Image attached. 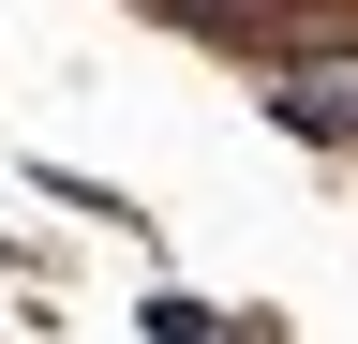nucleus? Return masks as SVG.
Instances as JSON below:
<instances>
[{
    "mask_svg": "<svg viewBox=\"0 0 358 344\" xmlns=\"http://www.w3.org/2000/svg\"><path fill=\"white\" fill-rule=\"evenodd\" d=\"M134 329H150V344H224V315H209L194 284H150V299H134Z\"/></svg>",
    "mask_w": 358,
    "mask_h": 344,
    "instance_id": "nucleus-3",
    "label": "nucleus"
},
{
    "mask_svg": "<svg viewBox=\"0 0 358 344\" xmlns=\"http://www.w3.org/2000/svg\"><path fill=\"white\" fill-rule=\"evenodd\" d=\"M0 270H15V225H0Z\"/></svg>",
    "mask_w": 358,
    "mask_h": 344,
    "instance_id": "nucleus-4",
    "label": "nucleus"
},
{
    "mask_svg": "<svg viewBox=\"0 0 358 344\" xmlns=\"http://www.w3.org/2000/svg\"><path fill=\"white\" fill-rule=\"evenodd\" d=\"M30 195H60V209H90V225H150L120 180H90V165H30Z\"/></svg>",
    "mask_w": 358,
    "mask_h": 344,
    "instance_id": "nucleus-2",
    "label": "nucleus"
},
{
    "mask_svg": "<svg viewBox=\"0 0 358 344\" xmlns=\"http://www.w3.org/2000/svg\"><path fill=\"white\" fill-rule=\"evenodd\" d=\"M254 90H268V120H284L299 150H358V46L268 30V46H254Z\"/></svg>",
    "mask_w": 358,
    "mask_h": 344,
    "instance_id": "nucleus-1",
    "label": "nucleus"
}]
</instances>
